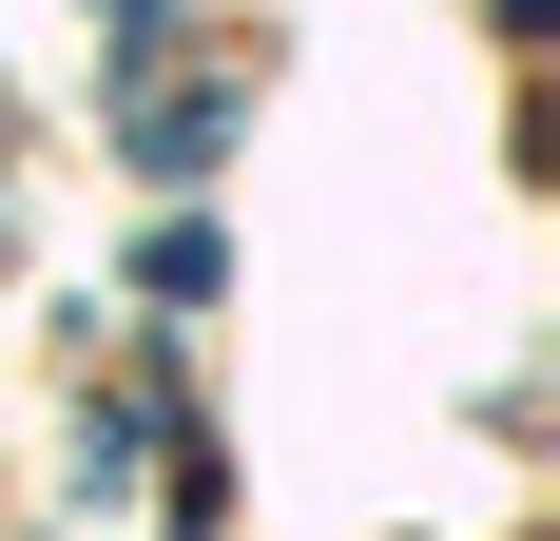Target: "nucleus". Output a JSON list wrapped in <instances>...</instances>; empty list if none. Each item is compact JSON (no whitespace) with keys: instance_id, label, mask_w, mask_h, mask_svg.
<instances>
[{"instance_id":"nucleus-1","label":"nucleus","mask_w":560,"mask_h":541,"mask_svg":"<svg viewBox=\"0 0 560 541\" xmlns=\"http://www.w3.org/2000/svg\"><path fill=\"white\" fill-rule=\"evenodd\" d=\"M155 20H174V0H97V39H155Z\"/></svg>"}]
</instances>
